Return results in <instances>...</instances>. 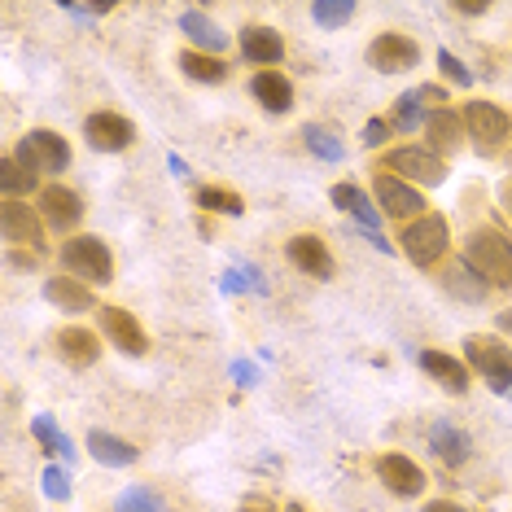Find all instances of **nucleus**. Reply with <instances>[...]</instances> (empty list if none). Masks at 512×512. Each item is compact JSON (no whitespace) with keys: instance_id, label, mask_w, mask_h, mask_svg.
<instances>
[{"instance_id":"obj_39","label":"nucleus","mask_w":512,"mask_h":512,"mask_svg":"<svg viewBox=\"0 0 512 512\" xmlns=\"http://www.w3.org/2000/svg\"><path fill=\"white\" fill-rule=\"evenodd\" d=\"M425 512H464V508L451 504V499H434V504H425Z\"/></svg>"},{"instance_id":"obj_19","label":"nucleus","mask_w":512,"mask_h":512,"mask_svg":"<svg viewBox=\"0 0 512 512\" xmlns=\"http://www.w3.org/2000/svg\"><path fill=\"white\" fill-rule=\"evenodd\" d=\"M180 31L193 40V49H197V53L219 57V53L228 49V36L215 27V18H206V14H202V9H184V14H180Z\"/></svg>"},{"instance_id":"obj_36","label":"nucleus","mask_w":512,"mask_h":512,"mask_svg":"<svg viewBox=\"0 0 512 512\" xmlns=\"http://www.w3.org/2000/svg\"><path fill=\"white\" fill-rule=\"evenodd\" d=\"M438 71L447 75V79H451V84H456V88H469V84H473V75L464 71V62H460V57L451 53V49H442V53H438Z\"/></svg>"},{"instance_id":"obj_27","label":"nucleus","mask_w":512,"mask_h":512,"mask_svg":"<svg viewBox=\"0 0 512 512\" xmlns=\"http://www.w3.org/2000/svg\"><path fill=\"white\" fill-rule=\"evenodd\" d=\"M425 132H429V145L447 154V149L460 145L464 119H460V114H451V110H434V114H429V123H425Z\"/></svg>"},{"instance_id":"obj_10","label":"nucleus","mask_w":512,"mask_h":512,"mask_svg":"<svg viewBox=\"0 0 512 512\" xmlns=\"http://www.w3.org/2000/svg\"><path fill=\"white\" fill-rule=\"evenodd\" d=\"M0 228H5L9 246H27L31 254L44 250V228H40L36 211H31L22 197H5V206H0Z\"/></svg>"},{"instance_id":"obj_37","label":"nucleus","mask_w":512,"mask_h":512,"mask_svg":"<svg viewBox=\"0 0 512 512\" xmlns=\"http://www.w3.org/2000/svg\"><path fill=\"white\" fill-rule=\"evenodd\" d=\"M390 136V123L386 119H368L364 123V145H381Z\"/></svg>"},{"instance_id":"obj_32","label":"nucleus","mask_w":512,"mask_h":512,"mask_svg":"<svg viewBox=\"0 0 512 512\" xmlns=\"http://www.w3.org/2000/svg\"><path fill=\"white\" fill-rule=\"evenodd\" d=\"M114 512H167L158 491H149V486H127V491L114 499Z\"/></svg>"},{"instance_id":"obj_21","label":"nucleus","mask_w":512,"mask_h":512,"mask_svg":"<svg viewBox=\"0 0 512 512\" xmlns=\"http://www.w3.org/2000/svg\"><path fill=\"white\" fill-rule=\"evenodd\" d=\"M429 451L442 460V464H451V469H460L464 460H469V451H473V442L464 429H456L451 421H438L434 429H429Z\"/></svg>"},{"instance_id":"obj_34","label":"nucleus","mask_w":512,"mask_h":512,"mask_svg":"<svg viewBox=\"0 0 512 512\" xmlns=\"http://www.w3.org/2000/svg\"><path fill=\"white\" fill-rule=\"evenodd\" d=\"M302 141H307L311 154L324 158V162H342V158H346V145L337 141L329 127H307V132H302Z\"/></svg>"},{"instance_id":"obj_29","label":"nucleus","mask_w":512,"mask_h":512,"mask_svg":"<svg viewBox=\"0 0 512 512\" xmlns=\"http://www.w3.org/2000/svg\"><path fill=\"white\" fill-rule=\"evenodd\" d=\"M31 434H36V442H40L44 451H49V456H66V464L75 460V447H71V438H66L62 429L53 425V416H44V412H40V416H31Z\"/></svg>"},{"instance_id":"obj_8","label":"nucleus","mask_w":512,"mask_h":512,"mask_svg":"<svg viewBox=\"0 0 512 512\" xmlns=\"http://www.w3.org/2000/svg\"><path fill=\"white\" fill-rule=\"evenodd\" d=\"M416 57H421V44H416L412 36H403V31H381V36L368 44V66L381 71V75L412 71Z\"/></svg>"},{"instance_id":"obj_44","label":"nucleus","mask_w":512,"mask_h":512,"mask_svg":"<svg viewBox=\"0 0 512 512\" xmlns=\"http://www.w3.org/2000/svg\"><path fill=\"white\" fill-rule=\"evenodd\" d=\"M499 329L512 333V311H499Z\"/></svg>"},{"instance_id":"obj_46","label":"nucleus","mask_w":512,"mask_h":512,"mask_svg":"<svg viewBox=\"0 0 512 512\" xmlns=\"http://www.w3.org/2000/svg\"><path fill=\"white\" fill-rule=\"evenodd\" d=\"M508 399H512V394H508Z\"/></svg>"},{"instance_id":"obj_25","label":"nucleus","mask_w":512,"mask_h":512,"mask_svg":"<svg viewBox=\"0 0 512 512\" xmlns=\"http://www.w3.org/2000/svg\"><path fill=\"white\" fill-rule=\"evenodd\" d=\"M442 285H447L456 298H464V302H482L486 294H491V285H486L464 259H456V263L447 267V281H442Z\"/></svg>"},{"instance_id":"obj_28","label":"nucleus","mask_w":512,"mask_h":512,"mask_svg":"<svg viewBox=\"0 0 512 512\" xmlns=\"http://www.w3.org/2000/svg\"><path fill=\"white\" fill-rule=\"evenodd\" d=\"M197 206L211 215H246V202H241V193L224 189V184H202L197 189Z\"/></svg>"},{"instance_id":"obj_45","label":"nucleus","mask_w":512,"mask_h":512,"mask_svg":"<svg viewBox=\"0 0 512 512\" xmlns=\"http://www.w3.org/2000/svg\"><path fill=\"white\" fill-rule=\"evenodd\" d=\"M241 512H276V508H267V504H254V499H250V504H241Z\"/></svg>"},{"instance_id":"obj_3","label":"nucleus","mask_w":512,"mask_h":512,"mask_svg":"<svg viewBox=\"0 0 512 512\" xmlns=\"http://www.w3.org/2000/svg\"><path fill=\"white\" fill-rule=\"evenodd\" d=\"M464 359H469L473 372H482L486 386L508 399V394H512V346H504L499 337L469 333V337H464Z\"/></svg>"},{"instance_id":"obj_31","label":"nucleus","mask_w":512,"mask_h":512,"mask_svg":"<svg viewBox=\"0 0 512 512\" xmlns=\"http://www.w3.org/2000/svg\"><path fill=\"white\" fill-rule=\"evenodd\" d=\"M0 189H5V197H18V193H31L36 189V176H31L22 162L9 154V158H0Z\"/></svg>"},{"instance_id":"obj_9","label":"nucleus","mask_w":512,"mask_h":512,"mask_svg":"<svg viewBox=\"0 0 512 512\" xmlns=\"http://www.w3.org/2000/svg\"><path fill=\"white\" fill-rule=\"evenodd\" d=\"M372 189H377V206L394 219H421L425 215V197L416 184H407L399 176H390V171H377V180H372Z\"/></svg>"},{"instance_id":"obj_11","label":"nucleus","mask_w":512,"mask_h":512,"mask_svg":"<svg viewBox=\"0 0 512 512\" xmlns=\"http://www.w3.org/2000/svg\"><path fill=\"white\" fill-rule=\"evenodd\" d=\"M84 136H88V145L97 149V154H123V149L136 141V127L127 123L123 114H110V110H101V114H88V123H84Z\"/></svg>"},{"instance_id":"obj_20","label":"nucleus","mask_w":512,"mask_h":512,"mask_svg":"<svg viewBox=\"0 0 512 512\" xmlns=\"http://www.w3.org/2000/svg\"><path fill=\"white\" fill-rule=\"evenodd\" d=\"M57 355L66 359L71 368H92L101 359V337L97 333H88V329H62L57 333Z\"/></svg>"},{"instance_id":"obj_5","label":"nucleus","mask_w":512,"mask_h":512,"mask_svg":"<svg viewBox=\"0 0 512 512\" xmlns=\"http://www.w3.org/2000/svg\"><path fill=\"white\" fill-rule=\"evenodd\" d=\"M381 171H390V176H399L407 184H421V189H438V184L447 180L442 158L434 154V149H416V145L390 149L386 162H381Z\"/></svg>"},{"instance_id":"obj_26","label":"nucleus","mask_w":512,"mask_h":512,"mask_svg":"<svg viewBox=\"0 0 512 512\" xmlns=\"http://www.w3.org/2000/svg\"><path fill=\"white\" fill-rule=\"evenodd\" d=\"M180 71L189 75V79H197V84H224V79H228V66L219 62V57L197 53V49H184L180 53Z\"/></svg>"},{"instance_id":"obj_17","label":"nucleus","mask_w":512,"mask_h":512,"mask_svg":"<svg viewBox=\"0 0 512 512\" xmlns=\"http://www.w3.org/2000/svg\"><path fill=\"white\" fill-rule=\"evenodd\" d=\"M241 57L246 62H254V66H276L285 57V40L276 36L272 27H241Z\"/></svg>"},{"instance_id":"obj_13","label":"nucleus","mask_w":512,"mask_h":512,"mask_svg":"<svg viewBox=\"0 0 512 512\" xmlns=\"http://www.w3.org/2000/svg\"><path fill=\"white\" fill-rule=\"evenodd\" d=\"M285 254H289V263H294L298 272L316 276V281H329V276H333V254H329V246H324L320 237H311V232H298V237H289L285 241Z\"/></svg>"},{"instance_id":"obj_42","label":"nucleus","mask_w":512,"mask_h":512,"mask_svg":"<svg viewBox=\"0 0 512 512\" xmlns=\"http://www.w3.org/2000/svg\"><path fill=\"white\" fill-rule=\"evenodd\" d=\"M460 14H469V18H477V14H486V5H456Z\"/></svg>"},{"instance_id":"obj_43","label":"nucleus","mask_w":512,"mask_h":512,"mask_svg":"<svg viewBox=\"0 0 512 512\" xmlns=\"http://www.w3.org/2000/svg\"><path fill=\"white\" fill-rule=\"evenodd\" d=\"M499 197H504V206H508V215H512V180L504 184V189H499Z\"/></svg>"},{"instance_id":"obj_2","label":"nucleus","mask_w":512,"mask_h":512,"mask_svg":"<svg viewBox=\"0 0 512 512\" xmlns=\"http://www.w3.org/2000/svg\"><path fill=\"white\" fill-rule=\"evenodd\" d=\"M62 267L84 285H110L114 281V254L101 237H66Z\"/></svg>"},{"instance_id":"obj_16","label":"nucleus","mask_w":512,"mask_h":512,"mask_svg":"<svg viewBox=\"0 0 512 512\" xmlns=\"http://www.w3.org/2000/svg\"><path fill=\"white\" fill-rule=\"evenodd\" d=\"M250 92H254V101H259L267 114H289L294 110V84H289L281 71H259L250 79Z\"/></svg>"},{"instance_id":"obj_15","label":"nucleus","mask_w":512,"mask_h":512,"mask_svg":"<svg viewBox=\"0 0 512 512\" xmlns=\"http://www.w3.org/2000/svg\"><path fill=\"white\" fill-rule=\"evenodd\" d=\"M377 473H381V482H386L394 495H403V499H412V495H421V491H425V473H421V464L407 460L403 451H390V456H381V460H377Z\"/></svg>"},{"instance_id":"obj_6","label":"nucleus","mask_w":512,"mask_h":512,"mask_svg":"<svg viewBox=\"0 0 512 512\" xmlns=\"http://www.w3.org/2000/svg\"><path fill=\"white\" fill-rule=\"evenodd\" d=\"M403 254L412 259L416 267H434L442 254H447V219L442 215H421V219H412V224L403 228Z\"/></svg>"},{"instance_id":"obj_1","label":"nucleus","mask_w":512,"mask_h":512,"mask_svg":"<svg viewBox=\"0 0 512 512\" xmlns=\"http://www.w3.org/2000/svg\"><path fill=\"white\" fill-rule=\"evenodd\" d=\"M464 263L473 267L491 289H508L512 285V241L495 228H477L464 241Z\"/></svg>"},{"instance_id":"obj_41","label":"nucleus","mask_w":512,"mask_h":512,"mask_svg":"<svg viewBox=\"0 0 512 512\" xmlns=\"http://www.w3.org/2000/svg\"><path fill=\"white\" fill-rule=\"evenodd\" d=\"M167 167L176 171V176H189V167H184V158H180V154H171V158H167Z\"/></svg>"},{"instance_id":"obj_18","label":"nucleus","mask_w":512,"mask_h":512,"mask_svg":"<svg viewBox=\"0 0 512 512\" xmlns=\"http://www.w3.org/2000/svg\"><path fill=\"white\" fill-rule=\"evenodd\" d=\"M333 206L337 211H346V215H355L364 232H381V211L372 206V197L359 189V184H351V180L333 184Z\"/></svg>"},{"instance_id":"obj_33","label":"nucleus","mask_w":512,"mask_h":512,"mask_svg":"<svg viewBox=\"0 0 512 512\" xmlns=\"http://www.w3.org/2000/svg\"><path fill=\"white\" fill-rule=\"evenodd\" d=\"M399 132H416V127L429 123V114L421 110V92H403L399 101H394V119H390Z\"/></svg>"},{"instance_id":"obj_14","label":"nucleus","mask_w":512,"mask_h":512,"mask_svg":"<svg viewBox=\"0 0 512 512\" xmlns=\"http://www.w3.org/2000/svg\"><path fill=\"white\" fill-rule=\"evenodd\" d=\"M40 215L49 228L71 232L79 219H84V202H79V193H71L66 184H49V189L40 193Z\"/></svg>"},{"instance_id":"obj_24","label":"nucleus","mask_w":512,"mask_h":512,"mask_svg":"<svg viewBox=\"0 0 512 512\" xmlns=\"http://www.w3.org/2000/svg\"><path fill=\"white\" fill-rule=\"evenodd\" d=\"M88 451H92V460L110 464V469H127V464H136V456H141L132 442L114 438V434H106V429H92V434H88Z\"/></svg>"},{"instance_id":"obj_4","label":"nucleus","mask_w":512,"mask_h":512,"mask_svg":"<svg viewBox=\"0 0 512 512\" xmlns=\"http://www.w3.org/2000/svg\"><path fill=\"white\" fill-rule=\"evenodd\" d=\"M14 158L31 171V176H53V171L71 167V145H66L57 132H49V127H31V132L18 141Z\"/></svg>"},{"instance_id":"obj_38","label":"nucleus","mask_w":512,"mask_h":512,"mask_svg":"<svg viewBox=\"0 0 512 512\" xmlns=\"http://www.w3.org/2000/svg\"><path fill=\"white\" fill-rule=\"evenodd\" d=\"M232 377H237L241 386H254V381H259V372H254V364H246V359H237V364H232Z\"/></svg>"},{"instance_id":"obj_35","label":"nucleus","mask_w":512,"mask_h":512,"mask_svg":"<svg viewBox=\"0 0 512 512\" xmlns=\"http://www.w3.org/2000/svg\"><path fill=\"white\" fill-rule=\"evenodd\" d=\"M40 486H44V495H49V499H71V473L57 469V464H49V469H44Z\"/></svg>"},{"instance_id":"obj_23","label":"nucleus","mask_w":512,"mask_h":512,"mask_svg":"<svg viewBox=\"0 0 512 512\" xmlns=\"http://www.w3.org/2000/svg\"><path fill=\"white\" fill-rule=\"evenodd\" d=\"M44 298H49L53 307H62V311H92L97 307L92 289L84 281H75V276H53V281L44 285Z\"/></svg>"},{"instance_id":"obj_7","label":"nucleus","mask_w":512,"mask_h":512,"mask_svg":"<svg viewBox=\"0 0 512 512\" xmlns=\"http://www.w3.org/2000/svg\"><path fill=\"white\" fill-rule=\"evenodd\" d=\"M464 132L473 136L482 154H495V149L512 136V119L495 106V101H469V106H464Z\"/></svg>"},{"instance_id":"obj_22","label":"nucleus","mask_w":512,"mask_h":512,"mask_svg":"<svg viewBox=\"0 0 512 512\" xmlns=\"http://www.w3.org/2000/svg\"><path fill=\"white\" fill-rule=\"evenodd\" d=\"M416 359H421V368L438 381L442 390H451V394L469 390V364H460V359H451V355H442V351H421Z\"/></svg>"},{"instance_id":"obj_12","label":"nucleus","mask_w":512,"mask_h":512,"mask_svg":"<svg viewBox=\"0 0 512 512\" xmlns=\"http://www.w3.org/2000/svg\"><path fill=\"white\" fill-rule=\"evenodd\" d=\"M97 316H101V333H106L110 346H119L123 355H136V359H141V355L149 351V337H145L141 324H136L132 311H123V307H101Z\"/></svg>"},{"instance_id":"obj_40","label":"nucleus","mask_w":512,"mask_h":512,"mask_svg":"<svg viewBox=\"0 0 512 512\" xmlns=\"http://www.w3.org/2000/svg\"><path fill=\"white\" fill-rule=\"evenodd\" d=\"M421 101H447V92L434 88V84H425V88H421Z\"/></svg>"},{"instance_id":"obj_30","label":"nucleus","mask_w":512,"mask_h":512,"mask_svg":"<svg viewBox=\"0 0 512 512\" xmlns=\"http://www.w3.org/2000/svg\"><path fill=\"white\" fill-rule=\"evenodd\" d=\"M311 18H316L320 31H337L355 18V5L351 0H316V5H311Z\"/></svg>"}]
</instances>
